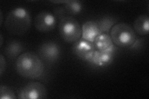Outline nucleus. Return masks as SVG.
I'll use <instances>...</instances> for the list:
<instances>
[{"label": "nucleus", "instance_id": "nucleus-1", "mask_svg": "<svg viewBox=\"0 0 149 99\" xmlns=\"http://www.w3.org/2000/svg\"><path fill=\"white\" fill-rule=\"evenodd\" d=\"M18 74L28 79H37L44 72V64L39 56L33 52L22 53L16 61Z\"/></svg>", "mask_w": 149, "mask_h": 99}, {"label": "nucleus", "instance_id": "nucleus-2", "mask_svg": "<svg viewBox=\"0 0 149 99\" xmlns=\"http://www.w3.org/2000/svg\"><path fill=\"white\" fill-rule=\"evenodd\" d=\"M31 22L29 12L24 8L17 7L8 14L4 26L10 34L20 36L29 30Z\"/></svg>", "mask_w": 149, "mask_h": 99}, {"label": "nucleus", "instance_id": "nucleus-3", "mask_svg": "<svg viewBox=\"0 0 149 99\" xmlns=\"http://www.w3.org/2000/svg\"><path fill=\"white\" fill-rule=\"evenodd\" d=\"M109 35L115 46L127 48L134 45L137 36L136 32L126 23L116 24L112 28Z\"/></svg>", "mask_w": 149, "mask_h": 99}, {"label": "nucleus", "instance_id": "nucleus-4", "mask_svg": "<svg viewBox=\"0 0 149 99\" xmlns=\"http://www.w3.org/2000/svg\"><path fill=\"white\" fill-rule=\"evenodd\" d=\"M58 29L60 37L67 43H74L81 39V27L72 16H67L60 20Z\"/></svg>", "mask_w": 149, "mask_h": 99}, {"label": "nucleus", "instance_id": "nucleus-5", "mask_svg": "<svg viewBox=\"0 0 149 99\" xmlns=\"http://www.w3.org/2000/svg\"><path fill=\"white\" fill-rule=\"evenodd\" d=\"M47 96V89L44 85L39 82H31L22 88L18 93L20 99L45 98Z\"/></svg>", "mask_w": 149, "mask_h": 99}, {"label": "nucleus", "instance_id": "nucleus-6", "mask_svg": "<svg viewBox=\"0 0 149 99\" xmlns=\"http://www.w3.org/2000/svg\"><path fill=\"white\" fill-rule=\"evenodd\" d=\"M57 21L54 14L49 11H41L37 14L34 19L36 29L40 32L52 31L57 25Z\"/></svg>", "mask_w": 149, "mask_h": 99}, {"label": "nucleus", "instance_id": "nucleus-7", "mask_svg": "<svg viewBox=\"0 0 149 99\" xmlns=\"http://www.w3.org/2000/svg\"><path fill=\"white\" fill-rule=\"evenodd\" d=\"M72 50L73 53L78 58L89 62L96 49L94 44L81 38L73 43Z\"/></svg>", "mask_w": 149, "mask_h": 99}, {"label": "nucleus", "instance_id": "nucleus-8", "mask_svg": "<svg viewBox=\"0 0 149 99\" xmlns=\"http://www.w3.org/2000/svg\"><path fill=\"white\" fill-rule=\"evenodd\" d=\"M38 53L44 60L49 62H54L59 58L60 48L58 45L54 42H45L39 46Z\"/></svg>", "mask_w": 149, "mask_h": 99}, {"label": "nucleus", "instance_id": "nucleus-9", "mask_svg": "<svg viewBox=\"0 0 149 99\" xmlns=\"http://www.w3.org/2000/svg\"><path fill=\"white\" fill-rule=\"evenodd\" d=\"M81 29V38L92 43L94 42L97 37L102 34L97 21L86 22L83 24Z\"/></svg>", "mask_w": 149, "mask_h": 99}, {"label": "nucleus", "instance_id": "nucleus-10", "mask_svg": "<svg viewBox=\"0 0 149 99\" xmlns=\"http://www.w3.org/2000/svg\"><path fill=\"white\" fill-rule=\"evenodd\" d=\"M114 53L95 50L89 62L97 67H104L110 64L113 60Z\"/></svg>", "mask_w": 149, "mask_h": 99}, {"label": "nucleus", "instance_id": "nucleus-11", "mask_svg": "<svg viewBox=\"0 0 149 99\" xmlns=\"http://www.w3.org/2000/svg\"><path fill=\"white\" fill-rule=\"evenodd\" d=\"M93 44L96 50L114 53L116 50V46L112 41L109 34H101L95 39Z\"/></svg>", "mask_w": 149, "mask_h": 99}, {"label": "nucleus", "instance_id": "nucleus-12", "mask_svg": "<svg viewBox=\"0 0 149 99\" xmlns=\"http://www.w3.org/2000/svg\"><path fill=\"white\" fill-rule=\"evenodd\" d=\"M24 50V46L21 42L16 40H9L4 50V53L9 59H17Z\"/></svg>", "mask_w": 149, "mask_h": 99}, {"label": "nucleus", "instance_id": "nucleus-13", "mask_svg": "<svg viewBox=\"0 0 149 99\" xmlns=\"http://www.w3.org/2000/svg\"><path fill=\"white\" fill-rule=\"evenodd\" d=\"M134 31L140 35H146L149 32V17L142 15L136 18L134 22Z\"/></svg>", "mask_w": 149, "mask_h": 99}, {"label": "nucleus", "instance_id": "nucleus-14", "mask_svg": "<svg viewBox=\"0 0 149 99\" xmlns=\"http://www.w3.org/2000/svg\"><path fill=\"white\" fill-rule=\"evenodd\" d=\"M68 16H75L80 13L83 9L82 3L77 0L67 1L63 6Z\"/></svg>", "mask_w": 149, "mask_h": 99}, {"label": "nucleus", "instance_id": "nucleus-15", "mask_svg": "<svg viewBox=\"0 0 149 99\" xmlns=\"http://www.w3.org/2000/svg\"><path fill=\"white\" fill-rule=\"evenodd\" d=\"M97 21L102 34H109L111 29L117 22V20H116L114 17L111 16L104 17L101 19Z\"/></svg>", "mask_w": 149, "mask_h": 99}, {"label": "nucleus", "instance_id": "nucleus-16", "mask_svg": "<svg viewBox=\"0 0 149 99\" xmlns=\"http://www.w3.org/2000/svg\"><path fill=\"white\" fill-rule=\"evenodd\" d=\"M16 97L13 89L6 86L0 87V98L1 99H15Z\"/></svg>", "mask_w": 149, "mask_h": 99}, {"label": "nucleus", "instance_id": "nucleus-17", "mask_svg": "<svg viewBox=\"0 0 149 99\" xmlns=\"http://www.w3.org/2000/svg\"><path fill=\"white\" fill-rule=\"evenodd\" d=\"M54 15L55 16L56 19L59 21L61 20L62 19L68 16L63 6H58L54 8Z\"/></svg>", "mask_w": 149, "mask_h": 99}, {"label": "nucleus", "instance_id": "nucleus-18", "mask_svg": "<svg viewBox=\"0 0 149 99\" xmlns=\"http://www.w3.org/2000/svg\"><path fill=\"white\" fill-rule=\"evenodd\" d=\"M0 64H0V74H1V76H2L3 71H4V69H5V67H6V61L2 54L1 55Z\"/></svg>", "mask_w": 149, "mask_h": 99}, {"label": "nucleus", "instance_id": "nucleus-19", "mask_svg": "<svg viewBox=\"0 0 149 99\" xmlns=\"http://www.w3.org/2000/svg\"><path fill=\"white\" fill-rule=\"evenodd\" d=\"M67 1H52L51 2L54 3H60V4H62V3H66Z\"/></svg>", "mask_w": 149, "mask_h": 99}, {"label": "nucleus", "instance_id": "nucleus-20", "mask_svg": "<svg viewBox=\"0 0 149 99\" xmlns=\"http://www.w3.org/2000/svg\"><path fill=\"white\" fill-rule=\"evenodd\" d=\"M3 22V15H2V12L1 11V25L2 24Z\"/></svg>", "mask_w": 149, "mask_h": 99}, {"label": "nucleus", "instance_id": "nucleus-21", "mask_svg": "<svg viewBox=\"0 0 149 99\" xmlns=\"http://www.w3.org/2000/svg\"><path fill=\"white\" fill-rule=\"evenodd\" d=\"M1 46H2V45H3V36H2V35H1Z\"/></svg>", "mask_w": 149, "mask_h": 99}]
</instances>
